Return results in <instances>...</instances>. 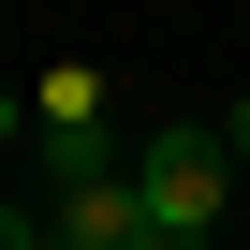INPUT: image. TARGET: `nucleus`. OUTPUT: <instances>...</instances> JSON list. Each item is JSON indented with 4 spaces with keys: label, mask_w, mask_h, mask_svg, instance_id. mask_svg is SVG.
Masks as SVG:
<instances>
[{
    "label": "nucleus",
    "mask_w": 250,
    "mask_h": 250,
    "mask_svg": "<svg viewBox=\"0 0 250 250\" xmlns=\"http://www.w3.org/2000/svg\"><path fill=\"white\" fill-rule=\"evenodd\" d=\"M133 191H147V235H162V250H206V235H221V191H235V147H221V133H147Z\"/></svg>",
    "instance_id": "f257e3e1"
},
{
    "label": "nucleus",
    "mask_w": 250,
    "mask_h": 250,
    "mask_svg": "<svg viewBox=\"0 0 250 250\" xmlns=\"http://www.w3.org/2000/svg\"><path fill=\"white\" fill-rule=\"evenodd\" d=\"M44 250H162V235H147V191L133 177H103V191H59L44 206Z\"/></svg>",
    "instance_id": "f03ea898"
},
{
    "label": "nucleus",
    "mask_w": 250,
    "mask_h": 250,
    "mask_svg": "<svg viewBox=\"0 0 250 250\" xmlns=\"http://www.w3.org/2000/svg\"><path fill=\"white\" fill-rule=\"evenodd\" d=\"M103 177H133L103 118H44V206H59V191H103Z\"/></svg>",
    "instance_id": "7ed1b4c3"
},
{
    "label": "nucleus",
    "mask_w": 250,
    "mask_h": 250,
    "mask_svg": "<svg viewBox=\"0 0 250 250\" xmlns=\"http://www.w3.org/2000/svg\"><path fill=\"white\" fill-rule=\"evenodd\" d=\"M0 250H44V221H30V206H0Z\"/></svg>",
    "instance_id": "20e7f679"
},
{
    "label": "nucleus",
    "mask_w": 250,
    "mask_h": 250,
    "mask_svg": "<svg viewBox=\"0 0 250 250\" xmlns=\"http://www.w3.org/2000/svg\"><path fill=\"white\" fill-rule=\"evenodd\" d=\"M15 133H30V103H15V88H0V147H15Z\"/></svg>",
    "instance_id": "39448f33"
},
{
    "label": "nucleus",
    "mask_w": 250,
    "mask_h": 250,
    "mask_svg": "<svg viewBox=\"0 0 250 250\" xmlns=\"http://www.w3.org/2000/svg\"><path fill=\"white\" fill-rule=\"evenodd\" d=\"M221 147H235V162H250V103H235V118H221Z\"/></svg>",
    "instance_id": "423d86ee"
}]
</instances>
